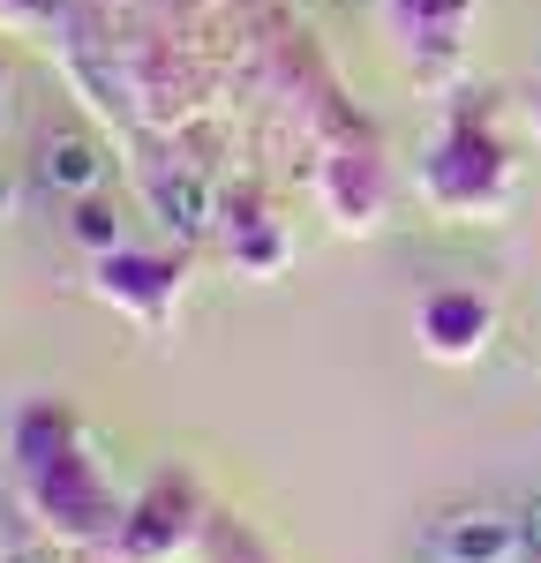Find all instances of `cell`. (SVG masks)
Returning <instances> with one entry per match:
<instances>
[{
	"mask_svg": "<svg viewBox=\"0 0 541 563\" xmlns=\"http://www.w3.org/2000/svg\"><path fill=\"white\" fill-rule=\"evenodd\" d=\"M45 174H60L68 188H90L98 180V158H90L84 143H60V151H45Z\"/></svg>",
	"mask_w": 541,
	"mask_h": 563,
	"instance_id": "5b68a950",
	"label": "cell"
},
{
	"mask_svg": "<svg viewBox=\"0 0 541 563\" xmlns=\"http://www.w3.org/2000/svg\"><path fill=\"white\" fill-rule=\"evenodd\" d=\"M121 271H129V278H121V286L106 278V301L121 294V301H129L143 323H166V308H174V278H166V263H135V256H121Z\"/></svg>",
	"mask_w": 541,
	"mask_h": 563,
	"instance_id": "277c9868",
	"label": "cell"
},
{
	"mask_svg": "<svg viewBox=\"0 0 541 563\" xmlns=\"http://www.w3.org/2000/svg\"><path fill=\"white\" fill-rule=\"evenodd\" d=\"M496 331V308L482 294H437V301L421 308V346L437 353V361H474V353L489 346Z\"/></svg>",
	"mask_w": 541,
	"mask_h": 563,
	"instance_id": "3957f363",
	"label": "cell"
},
{
	"mask_svg": "<svg viewBox=\"0 0 541 563\" xmlns=\"http://www.w3.org/2000/svg\"><path fill=\"white\" fill-rule=\"evenodd\" d=\"M15 563H23V556H15Z\"/></svg>",
	"mask_w": 541,
	"mask_h": 563,
	"instance_id": "52a82bcc",
	"label": "cell"
},
{
	"mask_svg": "<svg viewBox=\"0 0 541 563\" xmlns=\"http://www.w3.org/2000/svg\"><path fill=\"white\" fill-rule=\"evenodd\" d=\"M15 481L31 496V511L68 541H113L121 533V511H113V496H106L98 466L84 459L76 421L60 406H31L15 421Z\"/></svg>",
	"mask_w": 541,
	"mask_h": 563,
	"instance_id": "6da1fadb",
	"label": "cell"
},
{
	"mask_svg": "<svg viewBox=\"0 0 541 563\" xmlns=\"http://www.w3.org/2000/svg\"><path fill=\"white\" fill-rule=\"evenodd\" d=\"M76 233H84L90 249H106V241H113V225H106V211H84V225H76Z\"/></svg>",
	"mask_w": 541,
	"mask_h": 563,
	"instance_id": "8992f818",
	"label": "cell"
},
{
	"mask_svg": "<svg viewBox=\"0 0 541 563\" xmlns=\"http://www.w3.org/2000/svg\"><path fill=\"white\" fill-rule=\"evenodd\" d=\"M429 556L437 563H511L527 556V526L504 519V511H459L429 533Z\"/></svg>",
	"mask_w": 541,
	"mask_h": 563,
	"instance_id": "7a4b0ae2",
	"label": "cell"
}]
</instances>
